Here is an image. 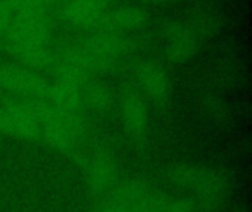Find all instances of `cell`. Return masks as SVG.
I'll use <instances>...</instances> for the list:
<instances>
[{"mask_svg": "<svg viewBox=\"0 0 252 212\" xmlns=\"http://www.w3.org/2000/svg\"><path fill=\"white\" fill-rule=\"evenodd\" d=\"M4 35L9 49L27 69L40 71L50 62L46 12L12 16Z\"/></svg>", "mask_w": 252, "mask_h": 212, "instance_id": "1", "label": "cell"}, {"mask_svg": "<svg viewBox=\"0 0 252 212\" xmlns=\"http://www.w3.org/2000/svg\"><path fill=\"white\" fill-rule=\"evenodd\" d=\"M217 15L208 9H196L170 22L164 30V52L174 65L189 62L204 41L217 30Z\"/></svg>", "mask_w": 252, "mask_h": 212, "instance_id": "2", "label": "cell"}, {"mask_svg": "<svg viewBox=\"0 0 252 212\" xmlns=\"http://www.w3.org/2000/svg\"><path fill=\"white\" fill-rule=\"evenodd\" d=\"M168 180L188 193L199 210H213L223 204L230 192L227 174L210 165L193 162L177 164L170 168Z\"/></svg>", "mask_w": 252, "mask_h": 212, "instance_id": "3", "label": "cell"}, {"mask_svg": "<svg viewBox=\"0 0 252 212\" xmlns=\"http://www.w3.org/2000/svg\"><path fill=\"white\" fill-rule=\"evenodd\" d=\"M86 187L97 196H108L120 183L117 155L105 143H84L77 153Z\"/></svg>", "mask_w": 252, "mask_h": 212, "instance_id": "4", "label": "cell"}, {"mask_svg": "<svg viewBox=\"0 0 252 212\" xmlns=\"http://www.w3.org/2000/svg\"><path fill=\"white\" fill-rule=\"evenodd\" d=\"M130 50L131 41L120 34L112 32L86 40L80 46L68 50L63 58L72 61L90 75V72L112 68Z\"/></svg>", "mask_w": 252, "mask_h": 212, "instance_id": "5", "label": "cell"}, {"mask_svg": "<svg viewBox=\"0 0 252 212\" xmlns=\"http://www.w3.org/2000/svg\"><path fill=\"white\" fill-rule=\"evenodd\" d=\"M38 100H12L0 103V134L24 142L40 140Z\"/></svg>", "mask_w": 252, "mask_h": 212, "instance_id": "6", "label": "cell"}, {"mask_svg": "<svg viewBox=\"0 0 252 212\" xmlns=\"http://www.w3.org/2000/svg\"><path fill=\"white\" fill-rule=\"evenodd\" d=\"M121 124L126 136L136 146H145L149 130L151 117L146 99L136 89H126L120 99Z\"/></svg>", "mask_w": 252, "mask_h": 212, "instance_id": "7", "label": "cell"}, {"mask_svg": "<svg viewBox=\"0 0 252 212\" xmlns=\"http://www.w3.org/2000/svg\"><path fill=\"white\" fill-rule=\"evenodd\" d=\"M0 90L24 97V100H49L50 84L27 68L0 66Z\"/></svg>", "mask_w": 252, "mask_h": 212, "instance_id": "8", "label": "cell"}, {"mask_svg": "<svg viewBox=\"0 0 252 212\" xmlns=\"http://www.w3.org/2000/svg\"><path fill=\"white\" fill-rule=\"evenodd\" d=\"M136 90L154 103H164L171 94V78L164 66L152 61H142L133 65Z\"/></svg>", "mask_w": 252, "mask_h": 212, "instance_id": "9", "label": "cell"}, {"mask_svg": "<svg viewBox=\"0 0 252 212\" xmlns=\"http://www.w3.org/2000/svg\"><path fill=\"white\" fill-rule=\"evenodd\" d=\"M109 7L105 0H68L62 9L63 18L75 27H102Z\"/></svg>", "mask_w": 252, "mask_h": 212, "instance_id": "10", "label": "cell"}, {"mask_svg": "<svg viewBox=\"0 0 252 212\" xmlns=\"http://www.w3.org/2000/svg\"><path fill=\"white\" fill-rule=\"evenodd\" d=\"M149 12L140 6L126 4L115 9H109L102 28L117 30V31H134L140 30L149 22Z\"/></svg>", "mask_w": 252, "mask_h": 212, "instance_id": "11", "label": "cell"}, {"mask_svg": "<svg viewBox=\"0 0 252 212\" xmlns=\"http://www.w3.org/2000/svg\"><path fill=\"white\" fill-rule=\"evenodd\" d=\"M114 105L112 90L102 81L89 80L83 90V108L97 114L108 112Z\"/></svg>", "mask_w": 252, "mask_h": 212, "instance_id": "12", "label": "cell"}, {"mask_svg": "<svg viewBox=\"0 0 252 212\" xmlns=\"http://www.w3.org/2000/svg\"><path fill=\"white\" fill-rule=\"evenodd\" d=\"M52 0H3L12 16L25 13H43Z\"/></svg>", "mask_w": 252, "mask_h": 212, "instance_id": "13", "label": "cell"}, {"mask_svg": "<svg viewBox=\"0 0 252 212\" xmlns=\"http://www.w3.org/2000/svg\"><path fill=\"white\" fill-rule=\"evenodd\" d=\"M12 19V13L9 12V9L6 7V4L3 3V0H0V34H4L9 24Z\"/></svg>", "mask_w": 252, "mask_h": 212, "instance_id": "14", "label": "cell"}, {"mask_svg": "<svg viewBox=\"0 0 252 212\" xmlns=\"http://www.w3.org/2000/svg\"><path fill=\"white\" fill-rule=\"evenodd\" d=\"M159 3H176V1H182V0H157Z\"/></svg>", "mask_w": 252, "mask_h": 212, "instance_id": "15", "label": "cell"}, {"mask_svg": "<svg viewBox=\"0 0 252 212\" xmlns=\"http://www.w3.org/2000/svg\"><path fill=\"white\" fill-rule=\"evenodd\" d=\"M148 1H157V0H148Z\"/></svg>", "mask_w": 252, "mask_h": 212, "instance_id": "16", "label": "cell"}]
</instances>
